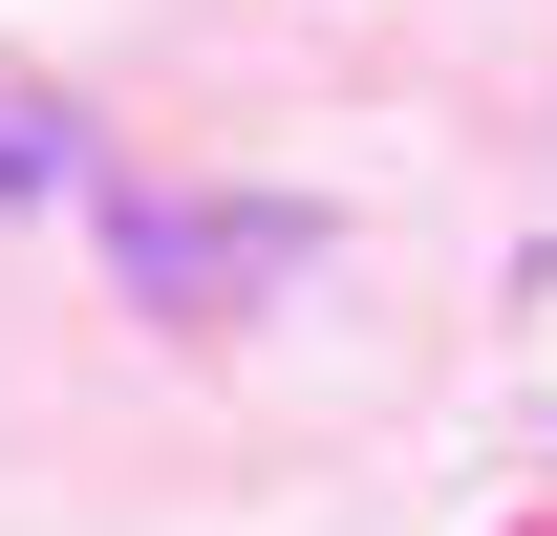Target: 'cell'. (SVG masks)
Wrapping results in <instances>:
<instances>
[{"label": "cell", "instance_id": "cell-1", "mask_svg": "<svg viewBox=\"0 0 557 536\" xmlns=\"http://www.w3.org/2000/svg\"><path fill=\"white\" fill-rule=\"evenodd\" d=\"M108 258H129V301L150 322H214V301H258V279H300L322 258V215H108Z\"/></svg>", "mask_w": 557, "mask_h": 536}, {"label": "cell", "instance_id": "cell-2", "mask_svg": "<svg viewBox=\"0 0 557 536\" xmlns=\"http://www.w3.org/2000/svg\"><path fill=\"white\" fill-rule=\"evenodd\" d=\"M0 194H65V108L44 86H0Z\"/></svg>", "mask_w": 557, "mask_h": 536}]
</instances>
